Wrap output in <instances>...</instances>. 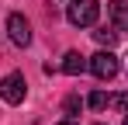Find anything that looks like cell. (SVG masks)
Segmentation results:
<instances>
[{
  "instance_id": "obj_1",
  "label": "cell",
  "mask_w": 128,
  "mask_h": 125,
  "mask_svg": "<svg viewBox=\"0 0 128 125\" xmlns=\"http://www.w3.org/2000/svg\"><path fill=\"white\" fill-rule=\"evenodd\" d=\"M97 14H100V0H73L69 11H66L69 24H76V28H94Z\"/></svg>"
},
{
  "instance_id": "obj_2",
  "label": "cell",
  "mask_w": 128,
  "mask_h": 125,
  "mask_svg": "<svg viewBox=\"0 0 128 125\" xmlns=\"http://www.w3.org/2000/svg\"><path fill=\"white\" fill-rule=\"evenodd\" d=\"M118 56L111 52V49H100L97 56H90V73L97 77V80H111V77H118Z\"/></svg>"
},
{
  "instance_id": "obj_3",
  "label": "cell",
  "mask_w": 128,
  "mask_h": 125,
  "mask_svg": "<svg viewBox=\"0 0 128 125\" xmlns=\"http://www.w3.org/2000/svg\"><path fill=\"white\" fill-rule=\"evenodd\" d=\"M24 94H28V83H24V73H7L0 80V97L7 104H21Z\"/></svg>"
},
{
  "instance_id": "obj_4",
  "label": "cell",
  "mask_w": 128,
  "mask_h": 125,
  "mask_svg": "<svg viewBox=\"0 0 128 125\" xmlns=\"http://www.w3.org/2000/svg\"><path fill=\"white\" fill-rule=\"evenodd\" d=\"M7 35H10L14 45L28 49V45H31V24H28V18H24V14H10V18H7Z\"/></svg>"
},
{
  "instance_id": "obj_5",
  "label": "cell",
  "mask_w": 128,
  "mask_h": 125,
  "mask_svg": "<svg viewBox=\"0 0 128 125\" xmlns=\"http://www.w3.org/2000/svg\"><path fill=\"white\" fill-rule=\"evenodd\" d=\"M107 14H111V21H114L118 31H128V0H111L107 4Z\"/></svg>"
},
{
  "instance_id": "obj_6",
  "label": "cell",
  "mask_w": 128,
  "mask_h": 125,
  "mask_svg": "<svg viewBox=\"0 0 128 125\" xmlns=\"http://www.w3.org/2000/svg\"><path fill=\"white\" fill-rule=\"evenodd\" d=\"M83 70H90V59H86V56H80V52H66V59H62V73L80 77Z\"/></svg>"
},
{
  "instance_id": "obj_7",
  "label": "cell",
  "mask_w": 128,
  "mask_h": 125,
  "mask_svg": "<svg viewBox=\"0 0 128 125\" xmlns=\"http://www.w3.org/2000/svg\"><path fill=\"white\" fill-rule=\"evenodd\" d=\"M86 104H90V108H94V111H104L107 104H111V97H107L104 90H94V94H90V97H86Z\"/></svg>"
},
{
  "instance_id": "obj_8",
  "label": "cell",
  "mask_w": 128,
  "mask_h": 125,
  "mask_svg": "<svg viewBox=\"0 0 128 125\" xmlns=\"http://www.w3.org/2000/svg\"><path fill=\"white\" fill-rule=\"evenodd\" d=\"M94 38L100 42V45H107V49H114V42H118V31H107V28H97V31H94Z\"/></svg>"
},
{
  "instance_id": "obj_9",
  "label": "cell",
  "mask_w": 128,
  "mask_h": 125,
  "mask_svg": "<svg viewBox=\"0 0 128 125\" xmlns=\"http://www.w3.org/2000/svg\"><path fill=\"white\" fill-rule=\"evenodd\" d=\"M111 104H114L118 111H125V115H128V90H125V94H114V97H111Z\"/></svg>"
},
{
  "instance_id": "obj_10",
  "label": "cell",
  "mask_w": 128,
  "mask_h": 125,
  "mask_svg": "<svg viewBox=\"0 0 128 125\" xmlns=\"http://www.w3.org/2000/svg\"><path fill=\"white\" fill-rule=\"evenodd\" d=\"M80 97H76V94H73V97H66V111H69V115H76V111H80Z\"/></svg>"
},
{
  "instance_id": "obj_11",
  "label": "cell",
  "mask_w": 128,
  "mask_h": 125,
  "mask_svg": "<svg viewBox=\"0 0 128 125\" xmlns=\"http://www.w3.org/2000/svg\"><path fill=\"white\" fill-rule=\"evenodd\" d=\"M59 125H76V122H59Z\"/></svg>"
},
{
  "instance_id": "obj_12",
  "label": "cell",
  "mask_w": 128,
  "mask_h": 125,
  "mask_svg": "<svg viewBox=\"0 0 128 125\" xmlns=\"http://www.w3.org/2000/svg\"><path fill=\"white\" fill-rule=\"evenodd\" d=\"M125 73H128V59H125Z\"/></svg>"
},
{
  "instance_id": "obj_13",
  "label": "cell",
  "mask_w": 128,
  "mask_h": 125,
  "mask_svg": "<svg viewBox=\"0 0 128 125\" xmlns=\"http://www.w3.org/2000/svg\"><path fill=\"white\" fill-rule=\"evenodd\" d=\"M125 125H128V115H125Z\"/></svg>"
},
{
  "instance_id": "obj_14",
  "label": "cell",
  "mask_w": 128,
  "mask_h": 125,
  "mask_svg": "<svg viewBox=\"0 0 128 125\" xmlns=\"http://www.w3.org/2000/svg\"><path fill=\"white\" fill-rule=\"evenodd\" d=\"M97 125H100V122H97Z\"/></svg>"
}]
</instances>
